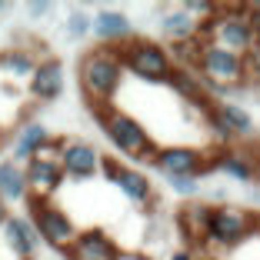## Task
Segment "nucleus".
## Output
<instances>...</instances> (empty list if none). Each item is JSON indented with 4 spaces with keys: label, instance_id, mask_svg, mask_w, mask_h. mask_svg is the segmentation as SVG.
Instances as JSON below:
<instances>
[{
    "label": "nucleus",
    "instance_id": "nucleus-1",
    "mask_svg": "<svg viewBox=\"0 0 260 260\" xmlns=\"http://www.w3.org/2000/svg\"><path fill=\"white\" fill-rule=\"evenodd\" d=\"M123 63L117 47H93L80 57V67H77V80H80V90H84L90 110L97 107H114V97L123 87Z\"/></svg>",
    "mask_w": 260,
    "mask_h": 260
},
{
    "label": "nucleus",
    "instance_id": "nucleus-2",
    "mask_svg": "<svg viewBox=\"0 0 260 260\" xmlns=\"http://www.w3.org/2000/svg\"><path fill=\"white\" fill-rule=\"evenodd\" d=\"M100 120V130H104V137L110 140L120 157L127 160H153V153H157V144H153L150 130L137 120V117H130L127 110L120 107H97L93 110Z\"/></svg>",
    "mask_w": 260,
    "mask_h": 260
},
{
    "label": "nucleus",
    "instance_id": "nucleus-3",
    "mask_svg": "<svg viewBox=\"0 0 260 260\" xmlns=\"http://www.w3.org/2000/svg\"><path fill=\"white\" fill-rule=\"evenodd\" d=\"M193 74L204 80L207 90H217V93H227L234 87H244L247 84V63L240 54H230L223 47L214 44H204L200 40V50H197V60H193Z\"/></svg>",
    "mask_w": 260,
    "mask_h": 260
},
{
    "label": "nucleus",
    "instance_id": "nucleus-4",
    "mask_svg": "<svg viewBox=\"0 0 260 260\" xmlns=\"http://www.w3.org/2000/svg\"><path fill=\"white\" fill-rule=\"evenodd\" d=\"M123 63V74L147 80V84H167L170 74H174V60H170V50L160 40H147V37H134L123 47H117Z\"/></svg>",
    "mask_w": 260,
    "mask_h": 260
},
{
    "label": "nucleus",
    "instance_id": "nucleus-5",
    "mask_svg": "<svg viewBox=\"0 0 260 260\" xmlns=\"http://www.w3.org/2000/svg\"><path fill=\"white\" fill-rule=\"evenodd\" d=\"M200 40L244 57L253 47V34H250V23H247L244 4H220L217 14L200 27Z\"/></svg>",
    "mask_w": 260,
    "mask_h": 260
},
{
    "label": "nucleus",
    "instance_id": "nucleus-6",
    "mask_svg": "<svg viewBox=\"0 0 260 260\" xmlns=\"http://www.w3.org/2000/svg\"><path fill=\"white\" fill-rule=\"evenodd\" d=\"M257 230V217L244 207H234V204H217L210 207L204 223V244L210 247H220V250H230V247L244 244Z\"/></svg>",
    "mask_w": 260,
    "mask_h": 260
},
{
    "label": "nucleus",
    "instance_id": "nucleus-7",
    "mask_svg": "<svg viewBox=\"0 0 260 260\" xmlns=\"http://www.w3.org/2000/svg\"><path fill=\"white\" fill-rule=\"evenodd\" d=\"M27 220H30L34 234L40 244H47L50 250H67L77 237V223L70 220V214L63 207H57L54 200H34L27 197Z\"/></svg>",
    "mask_w": 260,
    "mask_h": 260
},
{
    "label": "nucleus",
    "instance_id": "nucleus-8",
    "mask_svg": "<svg viewBox=\"0 0 260 260\" xmlns=\"http://www.w3.org/2000/svg\"><path fill=\"white\" fill-rule=\"evenodd\" d=\"M60 144L63 137H50V144L30 157V160L23 164V180H27V197L34 200H54V193L63 187V170L57 164V153H60Z\"/></svg>",
    "mask_w": 260,
    "mask_h": 260
},
{
    "label": "nucleus",
    "instance_id": "nucleus-9",
    "mask_svg": "<svg viewBox=\"0 0 260 260\" xmlns=\"http://www.w3.org/2000/svg\"><path fill=\"white\" fill-rule=\"evenodd\" d=\"M153 167L160 170L164 177H204L207 170H214V153L200 150V147H184V144H174V147H157L153 153Z\"/></svg>",
    "mask_w": 260,
    "mask_h": 260
},
{
    "label": "nucleus",
    "instance_id": "nucleus-10",
    "mask_svg": "<svg viewBox=\"0 0 260 260\" xmlns=\"http://www.w3.org/2000/svg\"><path fill=\"white\" fill-rule=\"evenodd\" d=\"M100 174L107 177L130 204H137V207L153 204V180H147L144 170L130 167V164H120L117 157H104V160H100Z\"/></svg>",
    "mask_w": 260,
    "mask_h": 260
},
{
    "label": "nucleus",
    "instance_id": "nucleus-11",
    "mask_svg": "<svg viewBox=\"0 0 260 260\" xmlns=\"http://www.w3.org/2000/svg\"><path fill=\"white\" fill-rule=\"evenodd\" d=\"M100 160H104V153L93 144H87V140H67L63 137L60 153H57V164H60L63 177H70V180H90V177H97Z\"/></svg>",
    "mask_w": 260,
    "mask_h": 260
},
{
    "label": "nucleus",
    "instance_id": "nucleus-12",
    "mask_svg": "<svg viewBox=\"0 0 260 260\" xmlns=\"http://www.w3.org/2000/svg\"><path fill=\"white\" fill-rule=\"evenodd\" d=\"M63 257L67 260H120V247L107 230L87 227V230H77L74 244L63 250Z\"/></svg>",
    "mask_w": 260,
    "mask_h": 260
},
{
    "label": "nucleus",
    "instance_id": "nucleus-13",
    "mask_svg": "<svg viewBox=\"0 0 260 260\" xmlns=\"http://www.w3.org/2000/svg\"><path fill=\"white\" fill-rule=\"evenodd\" d=\"M27 93H30L37 104H50L63 93V63L57 57H44L37 60L30 80H27Z\"/></svg>",
    "mask_w": 260,
    "mask_h": 260
},
{
    "label": "nucleus",
    "instance_id": "nucleus-14",
    "mask_svg": "<svg viewBox=\"0 0 260 260\" xmlns=\"http://www.w3.org/2000/svg\"><path fill=\"white\" fill-rule=\"evenodd\" d=\"M90 34L100 40V47H123L127 40H134L130 17L120 10H97L90 17Z\"/></svg>",
    "mask_w": 260,
    "mask_h": 260
},
{
    "label": "nucleus",
    "instance_id": "nucleus-15",
    "mask_svg": "<svg viewBox=\"0 0 260 260\" xmlns=\"http://www.w3.org/2000/svg\"><path fill=\"white\" fill-rule=\"evenodd\" d=\"M0 234H4V244H7V250L14 253L17 260L34 257V253H37V247H40V240H37V234H34L30 220H27L23 214H10L7 223L0 227Z\"/></svg>",
    "mask_w": 260,
    "mask_h": 260
},
{
    "label": "nucleus",
    "instance_id": "nucleus-16",
    "mask_svg": "<svg viewBox=\"0 0 260 260\" xmlns=\"http://www.w3.org/2000/svg\"><path fill=\"white\" fill-rule=\"evenodd\" d=\"M47 144H50V130H47L44 123H37V120H27V123H20V130H17V137H14V153H10V160L23 167V164L30 160V157H37Z\"/></svg>",
    "mask_w": 260,
    "mask_h": 260
},
{
    "label": "nucleus",
    "instance_id": "nucleus-17",
    "mask_svg": "<svg viewBox=\"0 0 260 260\" xmlns=\"http://www.w3.org/2000/svg\"><path fill=\"white\" fill-rule=\"evenodd\" d=\"M170 87H174L177 93L184 100H190V104H197L200 110H207L214 100H210V90L204 87V80H200L197 74H193L190 67H174V74H170V80H167Z\"/></svg>",
    "mask_w": 260,
    "mask_h": 260
},
{
    "label": "nucleus",
    "instance_id": "nucleus-18",
    "mask_svg": "<svg viewBox=\"0 0 260 260\" xmlns=\"http://www.w3.org/2000/svg\"><path fill=\"white\" fill-rule=\"evenodd\" d=\"M214 167L223 170L230 180H240V184H253V180H257L253 157H247L244 150H220V153H214Z\"/></svg>",
    "mask_w": 260,
    "mask_h": 260
},
{
    "label": "nucleus",
    "instance_id": "nucleus-19",
    "mask_svg": "<svg viewBox=\"0 0 260 260\" xmlns=\"http://www.w3.org/2000/svg\"><path fill=\"white\" fill-rule=\"evenodd\" d=\"M0 200L4 204H23L27 200V180H23V167L7 160H0Z\"/></svg>",
    "mask_w": 260,
    "mask_h": 260
},
{
    "label": "nucleus",
    "instance_id": "nucleus-20",
    "mask_svg": "<svg viewBox=\"0 0 260 260\" xmlns=\"http://www.w3.org/2000/svg\"><path fill=\"white\" fill-rule=\"evenodd\" d=\"M160 27H164V37L174 40V44H184V40H197L200 37V23L193 20L184 7L180 10H167Z\"/></svg>",
    "mask_w": 260,
    "mask_h": 260
},
{
    "label": "nucleus",
    "instance_id": "nucleus-21",
    "mask_svg": "<svg viewBox=\"0 0 260 260\" xmlns=\"http://www.w3.org/2000/svg\"><path fill=\"white\" fill-rule=\"evenodd\" d=\"M214 110H217V117L227 123V130L234 134V140L237 137H253V117L247 114L240 104H234V100H217Z\"/></svg>",
    "mask_w": 260,
    "mask_h": 260
},
{
    "label": "nucleus",
    "instance_id": "nucleus-22",
    "mask_svg": "<svg viewBox=\"0 0 260 260\" xmlns=\"http://www.w3.org/2000/svg\"><path fill=\"white\" fill-rule=\"evenodd\" d=\"M34 67H37V57L30 54V50H23V47H17V50H7V54H0V70H4V77L7 80H30Z\"/></svg>",
    "mask_w": 260,
    "mask_h": 260
},
{
    "label": "nucleus",
    "instance_id": "nucleus-23",
    "mask_svg": "<svg viewBox=\"0 0 260 260\" xmlns=\"http://www.w3.org/2000/svg\"><path fill=\"white\" fill-rule=\"evenodd\" d=\"M207 214H210V204H190L177 214V223L184 230V237L193 240V244H204V223H207Z\"/></svg>",
    "mask_w": 260,
    "mask_h": 260
},
{
    "label": "nucleus",
    "instance_id": "nucleus-24",
    "mask_svg": "<svg viewBox=\"0 0 260 260\" xmlns=\"http://www.w3.org/2000/svg\"><path fill=\"white\" fill-rule=\"evenodd\" d=\"M204 117H207V127H210V134H214V137L220 140V144H234V134H230V130H227V123H223L220 117H217L214 104H210V107L204 110Z\"/></svg>",
    "mask_w": 260,
    "mask_h": 260
},
{
    "label": "nucleus",
    "instance_id": "nucleus-25",
    "mask_svg": "<svg viewBox=\"0 0 260 260\" xmlns=\"http://www.w3.org/2000/svg\"><path fill=\"white\" fill-rule=\"evenodd\" d=\"M67 34L74 40H84L87 34H90V17H87L84 10H74V14L67 17Z\"/></svg>",
    "mask_w": 260,
    "mask_h": 260
},
{
    "label": "nucleus",
    "instance_id": "nucleus-26",
    "mask_svg": "<svg viewBox=\"0 0 260 260\" xmlns=\"http://www.w3.org/2000/svg\"><path fill=\"white\" fill-rule=\"evenodd\" d=\"M167 184H170V190L180 193V197H197L200 193V180L197 177H170Z\"/></svg>",
    "mask_w": 260,
    "mask_h": 260
},
{
    "label": "nucleus",
    "instance_id": "nucleus-27",
    "mask_svg": "<svg viewBox=\"0 0 260 260\" xmlns=\"http://www.w3.org/2000/svg\"><path fill=\"white\" fill-rule=\"evenodd\" d=\"M244 63H247V80H257L260 84V44H253L244 54Z\"/></svg>",
    "mask_w": 260,
    "mask_h": 260
},
{
    "label": "nucleus",
    "instance_id": "nucleus-28",
    "mask_svg": "<svg viewBox=\"0 0 260 260\" xmlns=\"http://www.w3.org/2000/svg\"><path fill=\"white\" fill-rule=\"evenodd\" d=\"M244 10H247V23H250L253 44H260V4H244Z\"/></svg>",
    "mask_w": 260,
    "mask_h": 260
},
{
    "label": "nucleus",
    "instance_id": "nucleus-29",
    "mask_svg": "<svg viewBox=\"0 0 260 260\" xmlns=\"http://www.w3.org/2000/svg\"><path fill=\"white\" fill-rule=\"evenodd\" d=\"M167 260H197V253H193L190 247H180V250H174Z\"/></svg>",
    "mask_w": 260,
    "mask_h": 260
},
{
    "label": "nucleus",
    "instance_id": "nucleus-30",
    "mask_svg": "<svg viewBox=\"0 0 260 260\" xmlns=\"http://www.w3.org/2000/svg\"><path fill=\"white\" fill-rule=\"evenodd\" d=\"M27 10H30V17H47V14H50V4H44V0H40V4H30Z\"/></svg>",
    "mask_w": 260,
    "mask_h": 260
},
{
    "label": "nucleus",
    "instance_id": "nucleus-31",
    "mask_svg": "<svg viewBox=\"0 0 260 260\" xmlns=\"http://www.w3.org/2000/svg\"><path fill=\"white\" fill-rule=\"evenodd\" d=\"M7 217H10V207L4 204V200H0V227H4V223H7Z\"/></svg>",
    "mask_w": 260,
    "mask_h": 260
},
{
    "label": "nucleus",
    "instance_id": "nucleus-32",
    "mask_svg": "<svg viewBox=\"0 0 260 260\" xmlns=\"http://www.w3.org/2000/svg\"><path fill=\"white\" fill-rule=\"evenodd\" d=\"M253 167H257V184H260V157H257V160H253Z\"/></svg>",
    "mask_w": 260,
    "mask_h": 260
},
{
    "label": "nucleus",
    "instance_id": "nucleus-33",
    "mask_svg": "<svg viewBox=\"0 0 260 260\" xmlns=\"http://www.w3.org/2000/svg\"><path fill=\"white\" fill-rule=\"evenodd\" d=\"M197 260H217V257H197Z\"/></svg>",
    "mask_w": 260,
    "mask_h": 260
},
{
    "label": "nucleus",
    "instance_id": "nucleus-34",
    "mask_svg": "<svg viewBox=\"0 0 260 260\" xmlns=\"http://www.w3.org/2000/svg\"><path fill=\"white\" fill-rule=\"evenodd\" d=\"M0 140H4V127H0Z\"/></svg>",
    "mask_w": 260,
    "mask_h": 260
},
{
    "label": "nucleus",
    "instance_id": "nucleus-35",
    "mask_svg": "<svg viewBox=\"0 0 260 260\" xmlns=\"http://www.w3.org/2000/svg\"><path fill=\"white\" fill-rule=\"evenodd\" d=\"M0 10H4V4H0Z\"/></svg>",
    "mask_w": 260,
    "mask_h": 260
},
{
    "label": "nucleus",
    "instance_id": "nucleus-36",
    "mask_svg": "<svg viewBox=\"0 0 260 260\" xmlns=\"http://www.w3.org/2000/svg\"><path fill=\"white\" fill-rule=\"evenodd\" d=\"M27 260H34V257H27Z\"/></svg>",
    "mask_w": 260,
    "mask_h": 260
}]
</instances>
